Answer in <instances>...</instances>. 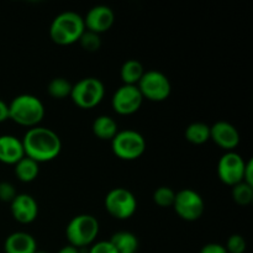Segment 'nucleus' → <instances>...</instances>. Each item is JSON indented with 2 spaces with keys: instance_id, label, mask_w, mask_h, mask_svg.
Masks as SVG:
<instances>
[{
  "instance_id": "obj_1",
  "label": "nucleus",
  "mask_w": 253,
  "mask_h": 253,
  "mask_svg": "<svg viewBox=\"0 0 253 253\" xmlns=\"http://www.w3.org/2000/svg\"><path fill=\"white\" fill-rule=\"evenodd\" d=\"M25 156L35 162L43 163L58 157L62 150V141L53 130L48 127L29 128L22 138Z\"/></svg>"
},
{
  "instance_id": "obj_2",
  "label": "nucleus",
  "mask_w": 253,
  "mask_h": 253,
  "mask_svg": "<svg viewBox=\"0 0 253 253\" xmlns=\"http://www.w3.org/2000/svg\"><path fill=\"white\" fill-rule=\"evenodd\" d=\"M44 105L37 96L21 94L9 104V119L25 127H36L44 118Z\"/></svg>"
},
{
  "instance_id": "obj_3",
  "label": "nucleus",
  "mask_w": 253,
  "mask_h": 253,
  "mask_svg": "<svg viewBox=\"0 0 253 253\" xmlns=\"http://www.w3.org/2000/svg\"><path fill=\"white\" fill-rule=\"evenodd\" d=\"M85 31L83 17L74 11H64L57 15L49 26V37L59 46H69L79 41Z\"/></svg>"
},
{
  "instance_id": "obj_4",
  "label": "nucleus",
  "mask_w": 253,
  "mask_h": 253,
  "mask_svg": "<svg viewBox=\"0 0 253 253\" xmlns=\"http://www.w3.org/2000/svg\"><path fill=\"white\" fill-rule=\"evenodd\" d=\"M99 221L95 216L81 214L74 216L66 227V236L69 245L81 250L91 246L99 234Z\"/></svg>"
},
{
  "instance_id": "obj_5",
  "label": "nucleus",
  "mask_w": 253,
  "mask_h": 253,
  "mask_svg": "<svg viewBox=\"0 0 253 253\" xmlns=\"http://www.w3.org/2000/svg\"><path fill=\"white\" fill-rule=\"evenodd\" d=\"M105 95V86L100 79L88 77L72 85L71 99L78 108L93 109L101 103Z\"/></svg>"
},
{
  "instance_id": "obj_6",
  "label": "nucleus",
  "mask_w": 253,
  "mask_h": 253,
  "mask_svg": "<svg viewBox=\"0 0 253 253\" xmlns=\"http://www.w3.org/2000/svg\"><path fill=\"white\" fill-rule=\"evenodd\" d=\"M114 155L123 161H135L146 151V140L135 130L119 131L111 140Z\"/></svg>"
},
{
  "instance_id": "obj_7",
  "label": "nucleus",
  "mask_w": 253,
  "mask_h": 253,
  "mask_svg": "<svg viewBox=\"0 0 253 253\" xmlns=\"http://www.w3.org/2000/svg\"><path fill=\"white\" fill-rule=\"evenodd\" d=\"M143 99L160 103L168 99L172 91V85L165 73L160 71H146L137 84Z\"/></svg>"
},
{
  "instance_id": "obj_8",
  "label": "nucleus",
  "mask_w": 253,
  "mask_h": 253,
  "mask_svg": "<svg viewBox=\"0 0 253 253\" xmlns=\"http://www.w3.org/2000/svg\"><path fill=\"white\" fill-rule=\"evenodd\" d=\"M105 209L114 219L127 220L136 212L137 200L126 188H114L105 197Z\"/></svg>"
},
{
  "instance_id": "obj_9",
  "label": "nucleus",
  "mask_w": 253,
  "mask_h": 253,
  "mask_svg": "<svg viewBox=\"0 0 253 253\" xmlns=\"http://www.w3.org/2000/svg\"><path fill=\"white\" fill-rule=\"evenodd\" d=\"M173 208L180 219L185 221H195L204 214L205 204L199 193L187 188L175 193Z\"/></svg>"
},
{
  "instance_id": "obj_10",
  "label": "nucleus",
  "mask_w": 253,
  "mask_h": 253,
  "mask_svg": "<svg viewBox=\"0 0 253 253\" xmlns=\"http://www.w3.org/2000/svg\"><path fill=\"white\" fill-rule=\"evenodd\" d=\"M246 162L239 153L230 151L220 157L217 163V177L224 184L234 187L244 180Z\"/></svg>"
},
{
  "instance_id": "obj_11",
  "label": "nucleus",
  "mask_w": 253,
  "mask_h": 253,
  "mask_svg": "<svg viewBox=\"0 0 253 253\" xmlns=\"http://www.w3.org/2000/svg\"><path fill=\"white\" fill-rule=\"evenodd\" d=\"M145 99L141 95L137 85H126L123 84L114 93L111 105L119 115H132L140 110Z\"/></svg>"
},
{
  "instance_id": "obj_12",
  "label": "nucleus",
  "mask_w": 253,
  "mask_h": 253,
  "mask_svg": "<svg viewBox=\"0 0 253 253\" xmlns=\"http://www.w3.org/2000/svg\"><path fill=\"white\" fill-rule=\"evenodd\" d=\"M83 20L85 30L100 35L111 29L115 22V14L113 9L106 5H96L86 12Z\"/></svg>"
},
{
  "instance_id": "obj_13",
  "label": "nucleus",
  "mask_w": 253,
  "mask_h": 253,
  "mask_svg": "<svg viewBox=\"0 0 253 253\" xmlns=\"http://www.w3.org/2000/svg\"><path fill=\"white\" fill-rule=\"evenodd\" d=\"M210 140L226 152L234 151L240 143V133L232 124L227 121H217L210 126Z\"/></svg>"
},
{
  "instance_id": "obj_14",
  "label": "nucleus",
  "mask_w": 253,
  "mask_h": 253,
  "mask_svg": "<svg viewBox=\"0 0 253 253\" xmlns=\"http://www.w3.org/2000/svg\"><path fill=\"white\" fill-rule=\"evenodd\" d=\"M11 215L20 224H31L39 215V204L30 194H17L10 203Z\"/></svg>"
},
{
  "instance_id": "obj_15",
  "label": "nucleus",
  "mask_w": 253,
  "mask_h": 253,
  "mask_svg": "<svg viewBox=\"0 0 253 253\" xmlns=\"http://www.w3.org/2000/svg\"><path fill=\"white\" fill-rule=\"evenodd\" d=\"M25 157L22 141L12 135L0 136V162L5 165H16Z\"/></svg>"
},
{
  "instance_id": "obj_16",
  "label": "nucleus",
  "mask_w": 253,
  "mask_h": 253,
  "mask_svg": "<svg viewBox=\"0 0 253 253\" xmlns=\"http://www.w3.org/2000/svg\"><path fill=\"white\" fill-rule=\"evenodd\" d=\"M4 251L5 253H35L37 251L36 240L27 232H14L5 240Z\"/></svg>"
},
{
  "instance_id": "obj_17",
  "label": "nucleus",
  "mask_w": 253,
  "mask_h": 253,
  "mask_svg": "<svg viewBox=\"0 0 253 253\" xmlns=\"http://www.w3.org/2000/svg\"><path fill=\"white\" fill-rule=\"evenodd\" d=\"M91 128H93V133L96 137L105 141H111L119 132L118 123L111 116L108 115L98 116L94 120Z\"/></svg>"
},
{
  "instance_id": "obj_18",
  "label": "nucleus",
  "mask_w": 253,
  "mask_h": 253,
  "mask_svg": "<svg viewBox=\"0 0 253 253\" xmlns=\"http://www.w3.org/2000/svg\"><path fill=\"white\" fill-rule=\"evenodd\" d=\"M142 63L137 59H128L121 66L120 78L126 85H137L140 79L145 74Z\"/></svg>"
},
{
  "instance_id": "obj_19",
  "label": "nucleus",
  "mask_w": 253,
  "mask_h": 253,
  "mask_svg": "<svg viewBox=\"0 0 253 253\" xmlns=\"http://www.w3.org/2000/svg\"><path fill=\"white\" fill-rule=\"evenodd\" d=\"M109 241L113 244L118 253H136L138 250L137 237L130 231L116 232Z\"/></svg>"
},
{
  "instance_id": "obj_20",
  "label": "nucleus",
  "mask_w": 253,
  "mask_h": 253,
  "mask_svg": "<svg viewBox=\"0 0 253 253\" xmlns=\"http://www.w3.org/2000/svg\"><path fill=\"white\" fill-rule=\"evenodd\" d=\"M39 163L35 162L31 158L26 157V156H25L24 158H21V160L15 165V174H16L17 179H19L20 182H34L37 178V175H39Z\"/></svg>"
},
{
  "instance_id": "obj_21",
  "label": "nucleus",
  "mask_w": 253,
  "mask_h": 253,
  "mask_svg": "<svg viewBox=\"0 0 253 253\" xmlns=\"http://www.w3.org/2000/svg\"><path fill=\"white\" fill-rule=\"evenodd\" d=\"M185 138L193 145H203L210 140V126L204 123H192L185 128Z\"/></svg>"
},
{
  "instance_id": "obj_22",
  "label": "nucleus",
  "mask_w": 253,
  "mask_h": 253,
  "mask_svg": "<svg viewBox=\"0 0 253 253\" xmlns=\"http://www.w3.org/2000/svg\"><path fill=\"white\" fill-rule=\"evenodd\" d=\"M49 96H52L53 99H61L67 98V96H71L72 93V84L69 83L68 79L62 78V77H57L53 78L48 83V88H47Z\"/></svg>"
},
{
  "instance_id": "obj_23",
  "label": "nucleus",
  "mask_w": 253,
  "mask_h": 253,
  "mask_svg": "<svg viewBox=\"0 0 253 253\" xmlns=\"http://www.w3.org/2000/svg\"><path fill=\"white\" fill-rule=\"evenodd\" d=\"M232 199L242 207L250 205L253 202V187L241 182L232 187Z\"/></svg>"
},
{
  "instance_id": "obj_24",
  "label": "nucleus",
  "mask_w": 253,
  "mask_h": 253,
  "mask_svg": "<svg viewBox=\"0 0 253 253\" xmlns=\"http://www.w3.org/2000/svg\"><path fill=\"white\" fill-rule=\"evenodd\" d=\"M175 199V192L169 187H160L153 193V202L161 208L173 207Z\"/></svg>"
},
{
  "instance_id": "obj_25",
  "label": "nucleus",
  "mask_w": 253,
  "mask_h": 253,
  "mask_svg": "<svg viewBox=\"0 0 253 253\" xmlns=\"http://www.w3.org/2000/svg\"><path fill=\"white\" fill-rule=\"evenodd\" d=\"M78 42L83 47V49H85L88 52H96L101 46L100 35L94 34V32L88 31V30H85L83 32V35H82Z\"/></svg>"
},
{
  "instance_id": "obj_26",
  "label": "nucleus",
  "mask_w": 253,
  "mask_h": 253,
  "mask_svg": "<svg viewBox=\"0 0 253 253\" xmlns=\"http://www.w3.org/2000/svg\"><path fill=\"white\" fill-rule=\"evenodd\" d=\"M246 240L244 236L239 234H234L227 239L226 242V249L227 253H245L246 251Z\"/></svg>"
},
{
  "instance_id": "obj_27",
  "label": "nucleus",
  "mask_w": 253,
  "mask_h": 253,
  "mask_svg": "<svg viewBox=\"0 0 253 253\" xmlns=\"http://www.w3.org/2000/svg\"><path fill=\"white\" fill-rule=\"evenodd\" d=\"M17 193L14 185L9 182H0V200L4 203H11Z\"/></svg>"
},
{
  "instance_id": "obj_28",
  "label": "nucleus",
  "mask_w": 253,
  "mask_h": 253,
  "mask_svg": "<svg viewBox=\"0 0 253 253\" xmlns=\"http://www.w3.org/2000/svg\"><path fill=\"white\" fill-rule=\"evenodd\" d=\"M88 253H118L115 247L113 246L110 241H99L94 242L89 249Z\"/></svg>"
},
{
  "instance_id": "obj_29",
  "label": "nucleus",
  "mask_w": 253,
  "mask_h": 253,
  "mask_svg": "<svg viewBox=\"0 0 253 253\" xmlns=\"http://www.w3.org/2000/svg\"><path fill=\"white\" fill-rule=\"evenodd\" d=\"M199 253H227V251L225 249V246L212 242V244H208L205 246H203Z\"/></svg>"
},
{
  "instance_id": "obj_30",
  "label": "nucleus",
  "mask_w": 253,
  "mask_h": 253,
  "mask_svg": "<svg viewBox=\"0 0 253 253\" xmlns=\"http://www.w3.org/2000/svg\"><path fill=\"white\" fill-rule=\"evenodd\" d=\"M244 183L246 184H250L253 187V161L249 160L246 162V166H245V170H244Z\"/></svg>"
},
{
  "instance_id": "obj_31",
  "label": "nucleus",
  "mask_w": 253,
  "mask_h": 253,
  "mask_svg": "<svg viewBox=\"0 0 253 253\" xmlns=\"http://www.w3.org/2000/svg\"><path fill=\"white\" fill-rule=\"evenodd\" d=\"M9 120V104L0 99V123Z\"/></svg>"
},
{
  "instance_id": "obj_32",
  "label": "nucleus",
  "mask_w": 253,
  "mask_h": 253,
  "mask_svg": "<svg viewBox=\"0 0 253 253\" xmlns=\"http://www.w3.org/2000/svg\"><path fill=\"white\" fill-rule=\"evenodd\" d=\"M58 253H81V252H79V250L76 249V247L71 246V245H67V246L62 247V249L58 251Z\"/></svg>"
},
{
  "instance_id": "obj_33",
  "label": "nucleus",
  "mask_w": 253,
  "mask_h": 253,
  "mask_svg": "<svg viewBox=\"0 0 253 253\" xmlns=\"http://www.w3.org/2000/svg\"><path fill=\"white\" fill-rule=\"evenodd\" d=\"M35 253H48V252H44V251H39V250H37V251L35 252Z\"/></svg>"
}]
</instances>
